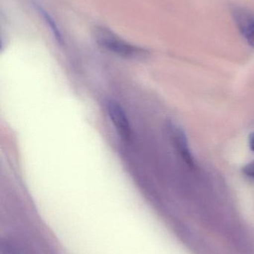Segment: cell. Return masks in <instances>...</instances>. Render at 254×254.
Segmentation results:
<instances>
[{
	"mask_svg": "<svg viewBox=\"0 0 254 254\" xmlns=\"http://www.w3.org/2000/svg\"><path fill=\"white\" fill-rule=\"evenodd\" d=\"M95 37L101 47L125 58H136L146 53L143 49L126 43L108 28L104 27L95 28Z\"/></svg>",
	"mask_w": 254,
	"mask_h": 254,
	"instance_id": "6da1fadb",
	"label": "cell"
},
{
	"mask_svg": "<svg viewBox=\"0 0 254 254\" xmlns=\"http://www.w3.org/2000/svg\"><path fill=\"white\" fill-rule=\"evenodd\" d=\"M231 13L240 34L254 48V13L240 7H232Z\"/></svg>",
	"mask_w": 254,
	"mask_h": 254,
	"instance_id": "7a4b0ae2",
	"label": "cell"
},
{
	"mask_svg": "<svg viewBox=\"0 0 254 254\" xmlns=\"http://www.w3.org/2000/svg\"><path fill=\"white\" fill-rule=\"evenodd\" d=\"M107 112L121 137L124 139H129L131 128L128 118L122 107L115 101H109L107 104Z\"/></svg>",
	"mask_w": 254,
	"mask_h": 254,
	"instance_id": "3957f363",
	"label": "cell"
},
{
	"mask_svg": "<svg viewBox=\"0 0 254 254\" xmlns=\"http://www.w3.org/2000/svg\"><path fill=\"white\" fill-rule=\"evenodd\" d=\"M169 130L173 143L177 148L180 156L183 158V161L189 167H194L195 163H194L193 158H192V153L189 149L187 137H186L183 130L180 127L171 125V124L169 126Z\"/></svg>",
	"mask_w": 254,
	"mask_h": 254,
	"instance_id": "277c9868",
	"label": "cell"
},
{
	"mask_svg": "<svg viewBox=\"0 0 254 254\" xmlns=\"http://www.w3.org/2000/svg\"><path fill=\"white\" fill-rule=\"evenodd\" d=\"M1 254H28L19 245L10 240H2L1 243Z\"/></svg>",
	"mask_w": 254,
	"mask_h": 254,
	"instance_id": "5b68a950",
	"label": "cell"
},
{
	"mask_svg": "<svg viewBox=\"0 0 254 254\" xmlns=\"http://www.w3.org/2000/svg\"><path fill=\"white\" fill-rule=\"evenodd\" d=\"M37 10H38L39 12L43 15V17L46 19V22L49 23V26L52 28V31H53L54 34H55V37H56L58 42L61 43H62V37H61V34H60L59 31H58V28H57V26L55 25V22L52 20V18L49 16V15L46 12H45V10H43L42 7L37 6Z\"/></svg>",
	"mask_w": 254,
	"mask_h": 254,
	"instance_id": "8992f818",
	"label": "cell"
},
{
	"mask_svg": "<svg viewBox=\"0 0 254 254\" xmlns=\"http://www.w3.org/2000/svg\"><path fill=\"white\" fill-rule=\"evenodd\" d=\"M243 173L249 179L254 180V161H251L243 167Z\"/></svg>",
	"mask_w": 254,
	"mask_h": 254,
	"instance_id": "52a82bcc",
	"label": "cell"
},
{
	"mask_svg": "<svg viewBox=\"0 0 254 254\" xmlns=\"http://www.w3.org/2000/svg\"><path fill=\"white\" fill-rule=\"evenodd\" d=\"M249 143L251 149L254 152V131L249 136Z\"/></svg>",
	"mask_w": 254,
	"mask_h": 254,
	"instance_id": "ba28073f",
	"label": "cell"
}]
</instances>
